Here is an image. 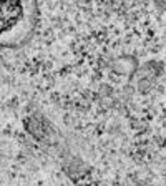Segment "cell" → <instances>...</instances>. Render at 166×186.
I'll return each mask as SVG.
<instances>
[{"label": "cell", "mask_w": 166, "mask_h": 186, "mask_svg": "<svg viewBox=\"0 0 166 186\" xmlns=\"http://www.w3.org/2000/svg\"><path fill=\"white\" fill-rule=\"evenodd\" d=\"M22 17V5L18 2H0V33L10 30Z\"/></svg>", "instance_id": "obj_1"}]
</instances>
